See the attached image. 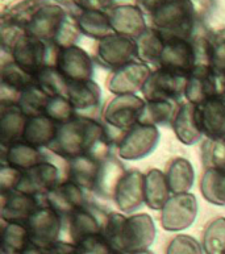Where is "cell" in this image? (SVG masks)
Returning a JSON list of instances; mask_svg holds the SVG:
<instances>
[{
  "instance_id": "ac0fdd59",
  "label": "cell",
  "mask_w": 225,
  "mask_h": 254,
  "mask_svg": "<svg viewBox=\"0 0 225 254\" xmlns=\"http://www.w3.org/2000/svg\"><path fill=\"white\" fill-rule=\"evenodd\" d=\"M113 201L122 213H133L145 204V174L138 170H126L117 185Z\"/></svg>"
},
{
  "instance_id": "816d5d0a",
  "label": "cell",
  "mask_w": 225,
  "mask_h": 254,
  "mask_svg": "<svg viewBox=\"0 0 225 254\" xmlns=\"http://www.w3.org/2000/svg\"><path fill=\"white\" fill-rule=\"evenodd\" d=\"M132 254H154L153 253L152 251H149V249H148V251H142V252H137V253H132Z\"/></svg>"
},
{
  "instance_id": "f5cc1de1",
  "label": "cell",
  "mask_w": 225,
  "mask_h": 254,
  "mask_svg": "<svg viewBox=\"0 0 225 254\" xmlns=\"http://www.w3.org/2000/svg\"><path fill=\"white\" fill-rule=\"evenodd\" d=\"M112 254H125V253H118V252H113Z\"/></svg>"
},
{
  "instance_id": "277c9868",
  "label": "cell",
  "mask_w": 225,
  "mask_h": 254,
  "mask_svg": "<svg viewBox=\"0 0 225 254\" xmlns=\"http://www.w3.org/2000/svg\"><path fill=\"white\" fill-rule=\"evenodd\" d=\"M66 221L52 207L42 203L25 223L32 245L48 249L59 241Z\"/></svg>"
},
{
  "instance_id": "ee69618b",
  "label": "cell",
  "mask_w": 225,
  "mask_h": 254,
  "mask_svg": "<svg viewBox=\"0 0 225 254\" xmlns=\"http://www.w3.org/2000/svg\"><path fill=\"white\" fill-rule=\"evenodd\" d=\"M166 254H206L203 245L190 235H178L169 243Z\"/></svg>"
},
{
  "instance_id": "e575fe53",
  "label": "cell",
  "mask_w": 225,
  "mask_h": 254,
  "mask_svg": "<svg viewBox=\"0 0 225 254\" xmlns=\"http://www.w3.org/2000/svg\"><path fill=\"white\" fill-rule=\"evenodd\" d=\"M178 106L175 102L168 100H146L145 106L140 115V124L158 127L171 124L175 116Z\"/></svg>"
},
{
  "instance_id": "7dc6e473",
  "label": "cell",
  "mask_w": 225,
  "mask_h": 254,
  "mask_svg": "<svg viewBox=\"0 0 225 254\" xmlns=\"http://www.w3.org/2000/svg\"><path fill=\"white\" fill-rule=\"evenodd\" d=\"M23 171L17 170L15 167L8 166L5 163L1 165V170H0V187H1V193L11 192L15 191L17 185H19L20 179H21Z\"/></svg>"
},
{
  "instance_id": "4fadbf2b",
  "label": "cell",
  "mask_w": 225,
  "mask_h": 254,
  "mask_svg": "<svg viewBox=\"0 0 225 254\" xmlns=\"http://www.w3.org/2000/svg\"><path fill=\"white\" fill-rule=\"evenodd\" d=\"M195 119L206 138H225V95L212 96L196 104Z\"/></svg>"
},
{
  "instance_id": "ab89813d",
  "label": "cell",
  "mask_w": 225,
  "mask_h": 254,
  "mask_svg": "<svg viewBox=\"0 0 225 254\" xmlns=\"http://www.w3.org/2000/svg\"><path fill=\"white\" fill-rule=\"evenodd\" d=\"M49 99L50 96L46 92L42 91L37 84L33 83L20 95L17 106L28 118H33V116L45 114L46 104L49 102Z\"/></svg>"
},
{
  "instance_id": "db71d44e",
  "label": "cell",
  "mask_w": 225,
  "mask_h": 254,
  "mask_svg": "<svg viewBox=\"0 0 225 254\" xmlns=\"http://www.w3.org/2000/svg\"><path fill=\"white\" fill-rule=\"evenodd\" d=\"M224 95H225V75H224Z\"/></svg>"
},
{
  "instance_id": "e0dca14e",
  "label": "cell",
  "mask_w": 225,
  "mask_h": 254,
  "mask_svg": "<svg viewBox=\"0 0 225 254\" xmlns=\"http://www.w3.org/2000/svg\"><path fill=\"white\" fill-rule=\"evenodd\" d=\"M198 64V57L192 40H165V46L160 58V67L188 75Z\"/></svg>"
},
{
  "instance_id": "836d02e7",
  "label": "cell",
  "mask_w": 225,
  "mask_h": 254,
  "mask_svg": "<svg viewBox=\"0 0 225 254\" xmlns=\"http://www.w3.org/2000/svg\"><path fill=\"white\" fill-rule=\"evenodd\" d=\"M137 42V60L150 67H160V58L165 46V38L154 28L149 27L148 31L136 40Z\"/></svg>"
},
{
  "instance_id": "7bdbcfd3",
  "label": "cell",
  "mask_w": 225,
  "mask_h": 254,
  "mask_svg": "<svg viewBox=\"0 0 225 254\" xmlns=\"http://www.w3.org/2000/svg\"><path fill=\"white\" fill-rule=\"evenodd\" d=\"M45 115L49 116L54 123H57L58 126H62L75 118L78 112L67 96L57 95L50 96L49 102L46 104Z\"/></svg>"
},
{
  "instance_id": "f6af8a7d",
  "label": "cell",
  "mask_w": 225,
  "mask_h": 254,
  "mask_svg": "<svg viewBox=\"0 0 225 254\" xmlns=\"http://www.w3.org/2000/svg\"><path fill=\"white\" fill-rule=\"evenodd\" d=\"M210 66L225 75V31L210 36Z\"/></svg>"
},
{
  "instance_id": "83f0119b",
  "label": "cell",
  "mask_w": 225,
  "mask_h": 254,
  "mask_svg": "<svg viewBox=\"0 0 225 254\" xmlns=\"http://www.w3.org/2000/svg\"><path fill=\"white\" fill-rule=\"evenodd\" d=\"M102 161L90 156H79L67 161L66 179H69L84 191H94Z\"/></svg>"
},
{
  "instance_id": "f35d334b",
  "label": "cell",
  "mask_w": 225,
  "mask_h": 254,
  "mask_svg": "<svg viewBox=\"0 0 225 254\" xmlns=\"http://www.w3.org/2000/svg\"><path fill=\"white\" fill-rule=\"evenodd\" d=\"M202 245L206 254H225V217L219 216L207 224Z\"/></svg>"
},
{
  "instance_id": "8992f818",
  "label": "cell",
  "mask_w": 225,
  "mask_h": 254,
  "mask_svg": "<svg viewBox=\"0 0 225 254\" xmlns=\"http://www.w3.org/2000/svg\"><path fill=\"white\" fill-rule=\"evenodd\" d=\"M187 75L170 71L166 68H154L142 88L145 100H168L178 102L184 96Z\"/></svg>"
},
{
  "instance_id": "5b68a950",
  "label": "cell",
  "mask_w": 225,
  "mask_h": 254,
  "mask_svg": "<svg viewBox=\"0 0 225 254\" xmlns=\"http://www.w3.org/2000/svg\"><path fill=\"white\" fill-rule=\"evenodd\" d=\"M95 61L107 70L117 68L137 61V42L134 38L112 33L98 41Z\"/></svg>"
},
{
  "instance_id": "f1b7e54d",
  "label": "cell",
  "mask_w": 225,
  "mask_h": 254,
  "mask_svg": "<svg viewBox=\"0 0 225 254\" xmlns=\"http://www.w3.org/2000/svg\"><path fill=\"white\" fill-rule=\"evenodd\" d=\"M66 96L79 115V112H90L100 106L102 90L92 79L70 82Z\"/></svg>"
},
{
  "instance_id": "484cf974",
  "label": "cell",
  "mask_w": 225,
  "mask_h": 254,
  "mask_svg": "<svg viewBox=\"0 0 225 254\" xmlns=\"http://www.w3.org/2000/svg\"><path fill=\"white\" fill-rule=\"evenodd\" d=\"M171 127L178 141L186 146L198 144L202 140L203 133L200 132L195 119V104L188 102L179 104L172 119Z\"/></svg>"
},
{
  "instance_id": "681fc988",
  "label": "cell",
  "mask_w": 225,
  "mask_h": 254,
  "mask_svg": "<svg viewBox=\"0 0 225 254\" xmlns=\"http://www.w3.org/2000/svg\"><path fill=\"white\" fill-rule=\"evenodd\" d=\"M136 1H137L138 7L142 9V12L145 15L150 16L169 0H136Z\"/></svg>"
},
{
  "instance_id": "9a60e30c",
  "label": "cell",
  "mask_w": 225,
  "mask_h": 254,
  "mask_svg": "<svg viewBox=\"0 0 225 254\" xmlns=\"http://www.w3.org/2000/svg\"><path fill=\"white\" fill-rule=\"evenodd\" d=\"M59 181V170L53 163L44 161L27 171H23L16 191L36 197H45Z\"/></svg>"
},
{
  "instance_id": "8fae6325",
  "label": "cell",
  "mask_w": 225,
  "mask_h": 254,
  "mask_svg": "<svg viewBox=\"0 0 225 254\" xmlns=\"http://www.w3.org/2000/svg\"><path fill=\"white\" fill-rule=\"evenodd\" d=\"M160 142V130L157 127L136 124L126 132L117 146V157L126 161H137L150 156Z\"/></svg>"
},
{
  "instance_id": "74e56055",
  "label": "cell",
  "mask_w": 225,
  "mask_h": 254,
  "mask_svg": "<svg viewBox=\"0 0 225 254\" xmlns=\"http://www.w3.org/2000/svg\"><path fill=\"white\" fill-rule=\"evenodd\" d=\"M200 192L208 203L225 205V174L215 169L204 170L200 179Z\"/></svg>"
},
{
  "instance_id": "7a4b0ae2",
  "label": "cell",
  "mask_w": 225,
  "mask_h": 254,
  "mask_svg": "<svg viewBox=\"0 0 225 254\" xmlns=\"http://www.w3.org/2000/svg\"><path fill=\"white\" fill-rule=\"evenodd\" d=\"M149 17L152 28L160 32L165 40H191L199 23L191 0H169Z\"/></svg>"
},
{
  "instance_id": "4316f807",
  "label": "cell",
  "mask_w": 225,
  "mask_h": 254,
  "mask_svg": "<svg viewBox=\"0 0 225 254\" xmlns=\"http://www.w3.org/2000/svg\"><path fill=\"white\" fill-rule=\"evenodd\" d=\"M28 116L17 104H1L0 115V137L1 145H11L23 141Z\"/></svg>"
},
{
  "instance_id": "7402d4cb",
  "label": "cell",
  "mask_w": 225,
  "mask_h": 254,
  "mask_svg": "<svg viewBox=\"0 0 225 254\" xmlns=\"http://www.w3.org/2000/svg\"><path fill=\"white\" fill-rule=\"evenodd\" d=\"M42 203L44 200L40 197L16 190L1 193V220L3 223L25 224Z\"/></svg>"
},
{
  "instance_id": "d6986e66",
  "label": "cell",
  "mask_w": 225,
  "mask_h": 254,
  "mask_svg": "<svg viewBox=\"0 0 225 254\" xmlns=\"http://www.w3.org/2000/svg\"><path fill=\"white\" fill-rule=\"evenodd\" d=\"M44 201L49 207H52L65 221L75 211L82 208L87 203L86 191L69 179L58 183L57 186L44 197Z\"/></svg>"
},
{
  "instance_id": "60d3db41",
  "label": "cell",
  "mask_w": 225,
  "mask_h": 254,
  "mask_svg": "<svg viewBox=\"0 0 225 254\" xmlns=\"http://www.w3.org/2000/svg\"><path fill=\"white\" fill-rule=\"evenodd\" d=\"M126 216L122 212H108L102 235L113 252L124 253V228Z\"/></svg>"
},
{
  "instance_id": "3957f363",
  "label": "cell",
  "mask_w": 225,
  "mask_h": 254,
  "mask_svg": "<svg viewBox=\"0 0 225 254\" xmlns=\"http://www.w3.org/2000/svg\"><path fill=\"white\" fill-rule=\"evenodd\" d=\"M61 48L25 34L9 52L11 60L25 71L36 74L45 66H56Z\"/></svg>"
},
{
  "instance_id": "ffe728a7",
  "label": "cell",
  "mask_w": 225,
  "mask_h": 254,
  "mask_svg": "<svg viewBox=\"0 0 225 254\" xmlns=\"http://www.w3.org/2000/svg\"><path fill=\"white\" fill-rule=\"evenodd\" d=\"M56 67L69 82L90 80L94 75V61L90 54L78 45L59 50Z\"/></svg>"
},
{
  "instance_id": "603a6c76",
  "label": "cell",
  "mask_w": 225,
  "mask_h": 254,
  "mask_svg": "<svg viewBox=\"0 0 225 254\" xmlns=\"http://www.w3.org/2000/svg\"><path fill=\"white\" fill-rule=\"evenodd\" d=\"M35 83L33 74L11 61L1 66V104H17L20 95Z\"/></svg>"
},
{
  "instance_id": "ba28073f",
  "label": "cell",
  "mask_w": 225,
  "mask_h": 254,
  "mask_svg": "<svg viewBox=\"0 0 225 254\" xmlns=\"http://www.w3.org/2000/svg\"><path fill=\"white\" fill-rule=\"evenodd\" d=\"M198 211V200L194 193L171 195L161 209V225L168 232L184 231L194 224Z\"/></svg>"
},
{
  "instance_id": "9c48e42d",
  "label": "cell",
  "mask_w": 225,
  "mask_h": 254,
  "mask_svg": "<svg viewBox=\"0 0 225 254\" xmlns=\"http://www.w3.org/2000/svg\"><path fill=\"white\" fill-rule=\"evenodd\" d=\"M67 15L59 4L40 5L27 19L25 31L29 37L53 44Z\"/></svg>"
},
{
  "instance_id": "bcb514c9",
  "label": "cell",
  "mask_w": 225,
  "mask_h": 254,
  "mask_svg": "<svg viewBox=\"0 0 225 254\" xmlns=\"http://www.w3.org/2000/svg\"><path fill=\"white\" fill-rule=\"evenodd\" d=\"M78 254H112L113 251L103 235L88 236L75 244Z\"/></svg>"
},
{
  "instance_id": "52a82bcc",
  "label": "cell",
  "mask_w": 225,
  "mask_h": 254,
  "mask_svg": "<svg viewBox=\"0 0 225 254\" xmlns=\"http://www.w3.org/2000/svg\"><path fill=\"white\" fill-rule=\"evenodd\" d=\"M216 95H224V75L210 64H196L187 75L186 100L196 106Z\"/></svg>"
},
{
  "instance_id": "2e32d148",
  "label": "cell",
  "mask_w": 225,
  "mask_h": 254,
  "mask_svg": "<svg viewBox=\"0 0 225 254\" xmlns=\"http://www.w3.org/2000/svg\"><path fill=\"white\" fill-rule=\"evenodd\" d=\"M157 235L156 224L148 213H134L126 216L124 228V253L132 254L148 251Z\"/></svg>"
},
{
  "instance_id": "b9f144b4",
  "label": "cell",
  "mask_w": 225,
  "mask_h": 254,
  "mask_svg": "<svg viewBox=\"0 0 225 254\" xmlns=\"http://www.w3.org/2000/svg\"><path fill=\"white\" fill-rule=\"evenodd\" d=\"M200 154L203 166L206 170L215 169L225 174V138H206L203 141Z\"/></svg>"
},
{
  "instance_id": "f546056e",
  "label": "cell",
  "mask_w": 225,
  "mask_h": 254,
  "mask_svg": "<svg viewBox=\"0 0 225 254\" xmlns=\"http://www.w3.org/2000/svg\"><path fill=\"white\" fill-rule=\"evenodd\" d=\"M58 128L59 126L57 123H54L45 114L33 116V118L28 119L23 141L38 149H49V146L53 144V141L57 137Z\"/></svg>"
},
{
  "instance_id": "6da1fadb",
  "label": "cell",
  "mask_w": 225,
  "mask_h": 254,
  "mask_svg": "<svg viewBox=\"0 0 225 254\" xmlns=\"http://www.w3.org/2000/svg\"><path fill=\"white\" fill-rule=\"evenodd\" d=\"M111 148L103 137V123L90 116L76 115L70 122L59 126L49 150L67 161L79 156L103 161L111 156Z\"/></svg>"
},
{
  "instance_id": "7c38bea8",
  "label": "cell",
  "mask_w": 225,
  "mask_h": 254,
  "mask_svg": "<svg viewBox=\"0 0 225 254\" xmlns=\"http://www.w3.org/2000/svg\"><path fill=\"white\" fill-rule=\"evenodd\" d=\"M152 67L137 61L111 71L107 80L108 90L113 95H137L152 74Z\"/></svg>"
},
{
  "instance_id": "5bb4252c",
  "label": "cell",
  "mask_w": 225,
  "mask_h": 254,
  "mask_svg": "<svg viewBox=\"0 0 225 254\" xmlns=\"http://www.w3.org/2000/svg\"><path fill=\"white\" fill-rule=\"evenodd\" d=\"M107 216L108 212L87 201L66 220L71 243L78 244L88 236L102 235Z\"/></svg>"
},
{
  "instance_id": "d590c367",
  "label": "cell",
  "mask_w": 225,
  "mask_h": 254,
  "mask_svg": "<svg viewBox=\"0 0 225 254\" xmlns=\"http://www.w3.org/2000/svg\"><path fill=\"white\" fill-rule=\"evenodd\" d=\"M1 229V254H21L29 245L31 240L25 224L3 223Z\"/></svg>"
},
{
  "instance_id": "d6a6232c",
  "label": "cell",
  "mask_w": 225,
  "mask_h": 254,
  "mask_svg": "<svg viewBox=\"0 0 225 254\" xmlns=\"http://www.w3.org/2000/svg\"><path fill=\"white\" fill-rule=\"evenodd\" d=\"M171 195L165 171L150 169L145 174V204L150 209L161 211Z\"/></svg>"
},
{
  "instance_id": "1f68e13d",
  "label": "cell",
  "mask_w": 225,
  "mask_h": 254,
  "mask_svg": "<svg viewBox=\"0 0 225 254\" xmlns=\"http://www.w3.org/2000/svg\"><path fill=\"white\" fill-rule=\"evenodd\" d=\"M165 175L172 195L190 192L195 181V170L192 163L183 157L170 159L166 166Z\"/></svg>"
},
{
  "instance_id": "c3c4849f",
  "label": "cell",
  "mask_w": 225,
  "mask_h": 254,
  "mask_svg": "<svg viewBox=\"0 0 225 254\" xmlns=\"http://www.w3.org/2000/svg\"><path fill=\"white\" fill-rule=\"evenodd\" d=\"M45 254H78L76 253L75 244L67 243V241H57L52 247L45 249Z\"/></svg>"
},
{
  "instance_id": "30bf717a",
  "label": "cell",
  "mask_w": 225,
  "mask_h": 254,
  "mask_svg": "<svg viewBox=\"0 0 225 254\" xmlns=\"http://www.w3.org/2000/svg\"><path fill=\"white\" fill-rule=\"evenodd\" d=\"M145 99L138 95H114L103 111V120L113 128L128 132L138 124Z\"/></svg>"
},
{
  "instance_id": "4dcf8cb0",
  "label": "cell",
  "mask_w": 225,
  "mask_h": 254,
  "mask_svg": "<svg viewBox=\"0 0 225 254\" xmlns=\"http://www.w3.org/2000/svg\"><path fill=\"white\" fill-rule=\"evenodd\" d=\"M80 32L94 40H102L113 33L108 12L92 9H75L73 13Z\"/></svg>"
},
{
  "instance_id": "d4e9b609",
  "label": "cell",
  "mask_w": 225,
  "mask_h": 254,
  "mask_svg": "<svg viewBox=\"0 0 225 254\" xmlns=\"http://www.w3.org/2000/svg\"><path fill=\"white\" fill-rule=\"evenodd\" d=\"M126 169L124 163L120 161V157L108 156L100 162L99 174L96 179L94 191L98 196L103 199H113L117 185L125 175Z\"/></svg>"
},
{
  "instance_id": "44dd1931",
  "label": "cell",
  "mask_w": 225,
  "mask_h": 254,
  "mask_svg": "<svg viewBox=\"0 0 225 254\" xmlns=\"http://www.w3.org/2000/svg\"><path fill=\"white\" fill-rule=\"evenodd\" d=\"M113 33L126 36L137 40L144 32L148 31L146 15L137 4H121L114 5L108 11Z\"/></svg>"
},
{
  "instance_id": "f907efd6",
  "label": "cell",
  "mask_w": 225,
  "mask_h": 254,
  "mask_svg": "<svg viewBox=\"0 0 225 254\" xmlns=\"http://www.w3.org/2000/svg\"><path fill=\"white\" fill-rule=\"evenodd\" d=\"M21 254H45V249H41V248H37L35 245H29V247L25 249Z\"/></svg>"
},
{
  "instance_id": "8d00e7d4",
  "label": "cell",
  "mask_w": 225,
  "mask_h": 254,
  "mask_svg": "<svg viewBox=\"0 0 225 254\" xmlns=\"http://www.w3.org/2000/svg\"><path fill=\"white\" fill-rule=\"evenodd\" d=\"M33 79L38 87L49 96L67 95L70 82L56 66H45L40 68L36 74H33Z\"/></svg>"
},
{
  "instance_id": "cb8c5ba5",
  "label": "cell",
  "mask_w": 225,
  "mask_h": 254,
  "mask_svg": "<svg viewBox=\"0 0 225 254\" xmlns=\"http://www.w3.org/2000/svg\"><path fill=\"white\" fill-rule=\"evenodd\" d=\"M1 161L17 170L27 171L46 161V158L41 149L25 141H17L11 145H1Z\"/></svg>"
}]
</instances>
